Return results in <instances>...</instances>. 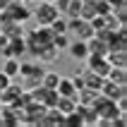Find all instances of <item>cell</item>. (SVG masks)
I'll list each match as a JSON object with an SVG mask.
<instances>
[{
    "instance_id": "6da1fadb",
    "label": "cell",
    "mask_w": 127,
    "mask_h": 127,
    "mask_svg": "<svg viewBox=\"0 0 127 127\" xmlns=\"http://www.w3.org/2000/svg\"><path fill=\"white\" fill-rule=\"evenodd\" d=\"M67 34H72L74 38H79V41H89L94 36V29H91V24L86 19L72 17V19H67Z\"/></svg>"
},
{
    "instance_id": "7a4b0ae2",
    "label": "cell",
    "mask_w": 127,
    "mask_h": 127,
    "mask_svg": "<svg viewBox=\"0 0 127 127\" xmlns=\"http://www.w3.org/2000/svg\"><path fill=\"white\" fill-rule=\"evenodd\" d=\"M84 63H86L84 67H86L89 72H94V74H101V77H106L108 70H110V63L106 60V55H94V53H89Z\"/></svg>"
},
{
    "instance_id": "3957f363",
    "label": "cell",
    "mask_w": 127,
    "mask_h": 127,
    "mask_svg": "<svg viewBox=\"0 0 127 127\" xmlns=\"http://www.w3.org/2000/svg\"><path fill=\"white\" fill-rule=\"evenodd\" d=\"M36 22H38V27H48L50 22L55 19L58 17V10H55V5H53V2H46V0H43L41 5L36 7Z\"/></svg>"
},
{
    "instance_id": "277c9868",
    "label": "cell",
    "mask_w": 127,
    "mask_h": 127,
    "mask_svg": "<svg viewBox=\"0 0 127 127\" xmlns=\"http://www.w3.org/2000/svg\"><path fill=\"white\" fill-rule=\"evenodd\" d=\"M101 94L110 101H118V98H127V84H115L110 79H103V86H101Z\"/></svg>"
},
{
    "instance_id": "5b68a950",
    "label": "cell",
    "mask_w": 127,
    "mask_h": 127,
    "mask_svg": "<svg viewBox=\"0 0 127 127\" xmlns=\"http://www.w3.org/2000/svg\"><path fill=\"white\" fill-rule=\"evenodd\" d=\"M31 96H34L41 106H46V108H55V103H58V91H55V89L38 86V89H34V91H31Z\"/></svg>"
},
{
    "instance_id": "8992f818",
    "label": "cell",
    "mask_w": 127,
    "mask_h": 127,
    "mask_svg": "<svg viewBox=\"0 0 127 127\" xmlns=\"http://www.w3.org/2000/svg\"><path fill=\"white\" fill-rule=\"evenodd\" d=\"M67 53H70L74 60H79V63H84L86 55H89V48H86V41H79V38H74V41H70V46H67Z\"/></svg>"
},
{
    "instance_id": "52a82bcc",
    "label": "cell",
    "mask_w": 127,
    "mask_h": 127,
    "mask_svg": "<svg viewBox=\"0 0 127 127\" xmlns=\"http://www.w3.org/2000/svg\"><path fill=\"white\" fill-rule=\"evenodd\" d=\"M77 113L82 118V125H98V113L94 106H84V103H77Z\"/></svg>"
},
{
    "instance_id": "ba28073f",
    "label": "cell",
    "mask_w": 127,
    "mask_h": 127,
    "mask_svg": "<svg viewBox=\"0 0 127 127\" xmlns=\"http://www.w3.org/2000/svg\"><path fill=\"white\" fill-rule=\"evenodd\" d=\"M58 55H60V50L53 46V43H48V46H41V50H38V63H46V65H50V63H55L58 60Z\"/></svg>"
},
{
    "instance_id": "9c48e42d",
    "label": "cell",
    "mask_w": 127,
    "mask_h": 127,
    "mask_svg": "<svg viewBox=\"0 0 127 127\" xmlns=\"http://www.w3.org/2000/svg\"><path fill=\"white\" fill-rule=\"evenodd\" d=\"M0 34H5L7 38H17V36H24V27L14 19H7L2 27H0Z\"/></svg>"
},
{
    "instance_id": "30bf717a",
    "label": "cell",
    "mask_w": 127,
    "mask_h": 127,
    "mask_svg": "<svg viewBox=\"0 0 127 127\" xmlns=\"http://www.w3.org/2000/svg\"><path fill=\"white\" fill-rule=\"evenodd\" d=\"M55 91H58V96H74V94H77V89H74L72 77H60V79H58Z\"/></svg>"
},
{
    "instance_id": "8fae6325",
    "label": "cell",
    "mask_w": 127,
    "mask_h": 127,
    "mask_svg": "<svg viewBox=\"0 0 127 127\" xmlns=\"http://www.w3.org/2000/svg\"><path fill=\"white\" fill-rule=\"evenodd\" d=\"M86 48H89V53H94V55H108V43L101 41L98 36H91V38L86 41Z\"/></svg>"
},
{
    "instance_id": "7c38bea8",
    "label": "cell",
    "mask_w": 127,
    "mask_h": 127,
    "mask_svg": "<svg viewBox=\"0 0 127 127\" xmlns=\"http://www.w3.org/2000/svg\"><path fill=\"white\" fill-rule=\"evenodd\" d=\"M106 60L110 63V67H127V53L125 50H108Z\"/></svg>"
},
{
    "instance_id": "4fadbf2b",
    "label": "cell",
    "mask_w": 127,
    "mask_h": 127,
    "mask_svg": "<svg viewBox=\"0 0 127 127\" xmlns=\"http://www.w3.org/2000/svg\"><path fill=\"white\" fill-rule=\"evenodd\" d=\"M2 72H5L10 79L19 77V58H5V63H2Z\"/></svg>"
},
{
    "instance_id": "5bb4252c",
    "label": "cell",
    "mask_w": 127,
    "mask_h": 127,
    "mask_svg": "<svg viewBox=\"0 0 127 127\" xmlns=\"http://www.w3.org/2000/svg\"><path fill=\"white\" fill-rule=\"evenodd\" d=\"M106 79H110L115 84H127V67H110Z\"/></svg>"
},
{
    "instance_id": "9a60e30c",
    "label": "cell",
    "mask_w": 127,
    "mask_h": 127,
    "mask_svg": "<svg viewBox=\"0 0 127 127\" xmlns=\"http://www.w3.org/2000/svg\"><path fill=\"white\" fill-rule=\"evenodd\" d=\"M48 27H50V31H53V34H67V19H65V17H60V14L50 22Z\"/></svg>"
},
{
    "instance_id": "2e32d148",
    "label": "cell",
    "mask_w": 127,
    "mask_h": 127,
    "mask_svg": "<svg viewBox=\"0 0 127 127\" xmlns=\"http://www.w3.org/2000/svg\"><path fill=\"white\" fill-rule=\"evenodd\" d=\"M58 79H60V74H58V72H43L41 86H46V89H55V86H58Z\"/></svg>"
},
{
    "instance_id": "e0dca14e",
    "label": "cell",
    "mask_w": 127,
    "mask_h": 127,
    "mask_svg": "<svg viewBox=\"0 0 127 127\" xmlns=\"http://www.w3.org/2000/svg\"><path fill=\"white\" fill-rule=\"evenodd\" d=\"M63 127H84V125H82V118H79V113H77V108H74L72 113H67V115H65Z\"/></svg>"
},
{
    "instance_id": "ac0fdd59",
    "label": "cell",
    "mask_w": 127,
    "mask_h": 127,
    "mask_svg": "<svg viewBox=\"0 0 127 127\" xmlns=\"http://www.w3.org/2000/svg\"><path fill=\"white\" fill-rule=\"evenodd\" d=\"M79 12H82V0H70L67 2V10H65V17H79Z\"/></svg>"
},
{
    "instance_id": "d6986e66",
    "label": "cell",
    "mask_w": 127,
    "mask_h": 127,
    "mask_svg": "<svg viewBox=\"0 0 127 127\" xmlns=\"http://www.w3.org/2000/svg\"><path fill=\"white\" fill-rule=\"evenodd\" d=\"M53 46L58 50H65L70 46V34H53Z\"/></svg>"
},
{
    "instance_id": "ffe728a7",
    "label": "cell",
    "mask_w": 127,
    "mask_h": 127,
    "mask_svg": "<svg viewBox=\"0 0 127 127\" xmlns=\"http://www.w3.org/2000/svg\"><path fill=\"white\" fill-rule=\"evenodd\" d=\"M10 82H12V79H10V77H7V74H5V72L0 70V91H2V89H5V86L10 84Z\"/></svg>"
},
{
    "instance_id": "44dd1931",
    "label": "cell",
    "mask_w": 127,
    "mask_h": 127,
    "mask_svg": "<svg viewBox=\"0 0 127 127\" xmlns=\"http://www.w3.org/2000/svg\"><path fill=\"white\" fill-rule=\"evenodd\" d=\"M110 7H118V5H127V0H108Z\"/></svg>"
}]
</instances>
